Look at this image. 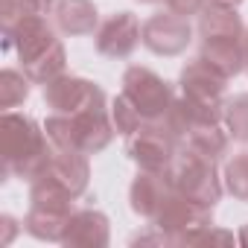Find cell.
Segmentation results:
<instances>
[{"instance_id": "obj_1", "label": "cell", "mask_w": 248, "mask_h": 248, "mask_svg": "<svg viewBox=\"0 0 248 248\" xmlns=\"http://www.w3.org/2000/svg\"><path fill=\"white\" fill-rule=\"evenodd\" d=\"M3 50L15 53L24 64V73L35 85H47L50 79L64 73V47L56 38L53 27L44 21V15H21L15 24L3 27Z\"/></svg>"}, {"instance_id": "obj_2", "label": "cell", "mask_w": 248, "mask_h": 248, "mask_svg": "<svg viewBox=\"0 0 248 248\" xmlns=\"http://www.w3.org/2000/svg\"><path fill=\"white\" fill-rule=\"evenodd\" d=\"M0 152H3L6 175L35 181L53 158V143L44 126H38L32 117L18 114V111H3V120H0Z\"/></svg>"}, {"instance_id": "obj_3", "label": "cell", "mask_w": 248, "mask_h": 248, "mask_svg": "<svg viewBox=\"0 0 248 248\" xmlns=\"http://www.w3.org/2000/svg\"><path fill=\"white\" fill-rule=\"evenodd\" d=\"M44 132L56 149L96 155L111 143L117 129L111 120V108H105V96H102L76 114H50L44 120Z\"/></svg>"}, {"instance_id": "obj_4", "label": "cell", "mask_w": 248, "mask_h": 248, "mask_svg": "<svg viewBox=\"0 0 248 248\" xmlns=\"http://www.w3.org/2000/svg\"><path fill=\"white\" fill-rule=\"evenodd\" d=\"M167 178L175 193H181L204 207H216V202L222 199V178L216 172V161L202 155L193 146L178 149V155L167 167Z\"/></svg>"}, {"instance_id": "obj_5", "label": "cell", "mask_w": 248, "mask_h": 248, "mask_svg": "<svg viewBox=\"0 0 248 248\" xmlns=\"http://www.w3.org/2000/svg\"><path fill=\"white\" fill-rule=\"evenodd\" d=\"M152 225L164 231L172 245H196V239L213 225V207H204L172 190L155 213Z\"/></svg>"}, {"instance_id": "obj_6", "label": "cell", "mask_w": 248, "mask_h": 248, "mask_svg": "<svg viewBox=\"0 0 248 248\" xmlns=\"http://www.w3.org/2000/svg\"><path fill=\"white\" fill-rule=\"evenodd\" d=\"M184 143L178 140V135L167 126L164 120H152V123H143V126L126 138V149H129V158L140 167V170H155V172H164L172 158L178 155Z\"/></svg>"}, {"instance_id": "obj_7", "label": "cell", "mask_w": 248, "mask_h": 248, "mask_svg": "<svg viewBox=\"0 0 248 248\" xmlns=\"http://www.w3.org/2000/svg\"><path fill=\"white\" fill-rule=\"evenodd\" d=\"M123 93L135 102V108L143 114L146 123L164 120L167 111H170L172 102H175L170 82L161 79L155 70L140 67V64H135V67H129L126 73H123Z\"/></svg>"}, {"instance_id": "obj_8", "label": "cell", "mask_w": 248, "mask_h": 248, "mask_svg": "<svg viewBox=\"0 0 248 248\" xmlns=\"http://www.w3.org/2000/svg\"><path fill=\"white\" fill-rule=\"evenodd\" d=\"M140 41L146 50H152L155 56H178L190 47L193 41V27L190 18L175 15L172 9L152 15L149 21H143L140 30Z\"/></svg>"}, {"instance_id": "obj_9", "label": "cell", "mask_w": 248, "mask_h": 248, "mask_svg": "<svg viewBox=\"0 0 248 248\" xmlns=\"http://www.w3.org/2000/svg\"><path fill=\"white\" fill-rule=\"evenodd\" d=\"M102 88L82 79V76H56L44 85V102L53 114H76L82 108H88L91 102L102 99Z\"/></svg>"}, {"instance_id": "obj_10", "label": "cell", "mask_w": 248, "mask_h": 248, "mask_svg": "<svg viewBox=\"0 0 248 248\" xmlns=\"http://www.w3.org/2000/svg\"><path fill=\"white\" fill-rule=\"evenodd\" d=\"M140 30L143 24L132 12H114L96 27V53L108 59H126L135 53L140 44Z\"/></svg>"}, {"instance_id": "obj_11", "label": "cell", "mask_w": 248, "mask_h": 248, "mask_svg": "<svg viewBox=\"0 0 248 248\" xmlns=\"http://www.w3.org/2000/svg\"><path fill=\"white\" fill-rule=\"evenodd\" d=\"M225 85H228V76H222L207 59H193L187 62V67L181 70V96L193 99V102H202V105H210V108H222V96H225Z\"/></svg>"}, {"instance_id": "obj_12", "label": "cell", "mask_w": 248, "mask_h": 248, "mask_svg": "<svg viewBox=\"0 0 248 248\" xmlns=\"http://www.w3.org/2000/svg\"><path fill=\"white\" fill-rule=\"evenodd\" d=\"M170 193H172V184H170V178H167V170H164V172L140 170L138 178L132 181V190H129L132 210H135L138 216H143V219L152 222Z\"/></svg>"}, {"instance_id": "obj_13", "label": "cell", "mask_w": 248, "mask_h": 248, "mask_svg": "<svg viewBox=\"0 0 248 248\" xmlns=\"http://www.w3.org/2000/svg\"><path fill=\"white\" fill-rule=\"evenodd\" d=\"M44 175L56 178L67 193H73V196L79 199V196L88 190V178H91L88 155L73 152V149H56V146H53V158H50Z\"/></svg>"}, {"instance_id": "obj_14", "label": "cell", "mask_w": 248, "mask_h": 248, "mask_svg": "<svg viewBox=\"0 0 248 248\" xmlns=\"http://www.w3.org/2000/svg\"><path fill=\"white\" fill-rule=\"evenodd\" d=\"M62 245H82V248H102L108 245V219L93 207L73 210L62 236Z\"/></svg>"}, {"instance_id": "obj_15", "label": "cell", "mask_w": 248, "mask_h": 248, "mask_svg": "<svg viewBox=\"0 0 248 248\" xmlns=\"http://www.w3.org/2000/svg\"><path fill=\"white\" fill-rule=\"evenodd\" d=\"M199 32L202 41H242L245 27L236 15V6H219L210 3L199 12Z\"/></svg>"}, {"instance_id": "obj_16", "label": "cell", "mask_w": 248, "mask_h": 248, "mask_svg": "<svg viewBox=\"0 0 248 248\" xmlns=\"http://www.w3.org/2000/svg\"><path fill=\"white\" fill-rule=\"evenodd\" d=\"M53 15L64 35H91L99 27V12L91 0H59Z\"/></svg>"}, {"instance_id": "obj_17", "label": "cell", "mask_w": 248, "mask_h": 248, "mask_svg": "<svg viewBox=\"0 0 248 248\" xmlns=\"http://www.w3.org/2000/svg\"><path fill=\"white\" fill-rule=\"evenodd\" d=\"M228 138L222 132V120H202V123H193L184 132V146H193L199 149L202 155L219 161L225 152H228Z\"/></svg>"}, {"instance_id": "obj_18", "label": "cell", "mask_w": 248, "mask_h": 248, "mask_svg": "<svg viewBox=\"0 0 248 248\" xmlns=\"http://www.w3.org/2000/svg\"><path fill=\"white\" fill-rule=\"evenodd\" d=\"M202 59H207L228 79H233L245 67L242 41H202Z\"/></svg>"}, {"instance_id": "obj_19", "label": "cell", "mask_w": 248, "mask_h": 248, "mask_svg": "<svg viewBox=\"0 0 248 248\" xmlns=\"http://www.w3.org/2000/svg\"><path fill=\"white\" fill-rule=\"evenodd\" d=\"M67 219H70V213H59V210L32 207V204H30V213H27V219H24V228H27V233H32L35 239L62 242L64 228H67Z\"/></svg>"}, {"instance_id": "obj_20", "label": "cell", "mask_w": 248, "mask_h": 248, "mask_svg": "<svg viewBox=\"0 0 248 248\" xmlns=\"http://www.w3.org/2000/svg\"><path fill=\"white\" fill-rule=\"evenodd\" d=\"M222 123L233 140L248 143V93H239L222 105Z\"/></svg>"}, {"instance_id": "obj_21", "label": "cell", "mask_w": 248, "mask_h": 248, "mask_svg": "<svg viewBox=\"0 0 248 248\" xmlns=\"http://www.w3.org/2000/svg\"><path fill=\"white\" fill-rule=\"evenodd\" d=\"M111 120H114V129H117V135H123V138H132L140 126H143V114L135 108V102L126 96V93H117L114 99H111Z\"/></svg>"}, {"instance_id": "obj_22", "label": "cell", "mask_w": 248, "mask_h": 248, "mask_svg": "<svg viewBox=\"0 0 248 248\" xmlns=\"http://www.w3.org/2000/svg\"><path fill=\"white\" fill-rule=\"evenodd\" d=\"M30 82H32V79H30L27 73L6 67L3 73H0V108H3V111L18 108V105L30 96Z\"/></svg>"}, {"instance_id": "obj_23", "label": "cell", "mask_w": 248, "mask_h": 248, "mask_svg": "<svg viewBox=\"0 0 248 248\" xmlns=\"http://www.w3.org/2000/svg\"><path fill=\"white\" fill-rule=\"evenodd\" d=\"M225 190L239 199V202H248V152H239L233 155L228 164H225Z\"/></svg>"}, {"instance_id": "obj_24", "label": "cell", "mask_w": 248, "mask_h": 248, "mask_svg": "<svg viewBox=\"0 0 248 248\" xmlns=\"http://www.w3.org/2000/svg\"><path fill=\"white\" fill-rule=\"evenodd\" d=\"M21 15H27V6H24V0H0V21L6 24H15Z\"/></svg>"}, {"instance_id": "obj_25", "label": "cell", "mask_w": 248, "mask_h": 248, "mask_svg": "<svg viewBox=\"0 0 248 248\" xmlns=\"http://www.w3.org/2000/svg\"><path fill=\"white\" fill-rule=\"evenodd\" d=\"M167 9H172L175 15L190 18V15H199L204 9V0H167Z\"/></svg>"}, {"instance_id": "obj_26", "label": "cell", "mask_w": 248, "mask_h": 248, "mask_svg": "<svg viewBox=\"0 0 248 248\" xmlns=\"http://www.w3.org/2000/svg\"><path fill=\"white\" fill-rule=\"evenodd\" d=\"M202 242H233V233L231 231H213V225L196 239V245H202Z\"/></svg>"}, {"instance_id": "obj_27", "label": "cell", "mask_w": 248, "mask_h": 248, "mask_svg": "<svg viewBox=\"0 0 248 248\" xmlns=\"http://www.w3.org/2000/svg\"><path fill=\"white\" fill-rule=\"evenodd\" d=\"M56 3H59V0H24L27 12H32V15H47V12L56 9Z\"/></svg>"}, {"instance_id": "obj_28", "label": "cell", "mask_w": 248, "mask_h": 248, "mask_svg": "<svg viewBox=\"0 0 248 248\" xmlns=\"http://www.w3.org/2000/svg\"><path fill=\"white\" fill-rule=\"evenodd\" d=\"M0 225H3V236H0V245H9L15 239V231H18V222L12 216H0Z\"/></svg>"}, {"instance_id": "obj_29", "label": "cell", "mask_w": 248, "mask_h": 248, "mask_svg": "<svg viewBox=\"0 0 248 248\" xmlns=\"http://www.w3.org/2000/svg\"><path fill=\"white\" fill-rule=\"evenodd\" d=\"M210 3H219V6H239L242 0H210Z\"/></svg>"}, {"instance_id": "obj_30", "label": "cell", "mask_w": 248, "mask_h": 248, "mask_svg": "<svg viewBox=\"0 0 248 248\" xmlns=\"http://www.w3.org/2000/svg\"><path fill=\"white\" fill-rule=\"evenodd\" d=\"M236 239H239V242H242V245H248V225H245V228H242V231H239V236H236Z\"/></svg>"}, {"instance_id": "obj_31", "label": "cell", "mask_w": 248, "mask_h": 248, "mask_svg": "<svg viewBox=\"0 0 248 248\" xmlns=\"http://www.w3.org/2000/svg\"><path fill=\"white\" fill-rule=\"evenodd\" d=\"M138 3H152L155 6V3H167V0H138Z\"/></svg>"}]
</instances>
